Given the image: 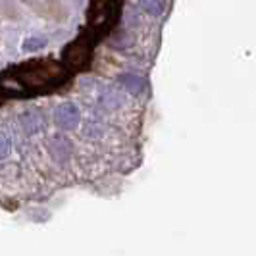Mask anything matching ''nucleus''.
Masks as SVG:
<instances>
[{
	"label": "nucleus",
	"instance_id": "nucleus-3",
	"mask_svg": "<svg viewBox=\"0 0 256 256\" xmlns=\"http://www.w3.org/2000/svg\"><path fill=\"white\" fill-rule=\"evenodd\" d=\"M118 12V0H92L89 20L92 26H104L116 18Z\"/></svg>",
	"mask_w": 256,
	"mask_h": 256
},
{
	"label": "nucleus",
	"instance_id": "nucleus-10",
	"mask_svg": "<svg viewBox=\"0 0 256 256\" xmlns=\"http://www.w3.org/2000/svg\"><path fill=\"white\" fill-rule=\"evenodd\" d=\"M44 44H46V38L44 37H31L24 42V50H27V52L38 50V48H42Z\"/></svg>",
	"mask_w": 256,
	"mask_h": 256
},
{
	"label": "nucleus",
	"instance_id": "nucleus-5",
	"mask_svg": "<svg viewBox=\"0 0 256 256\" xmlns=\"http://www.w3.org/2000/svg\"><path fill=\"white\" fill-rule=\"evenodd\" d=\"M48 150H50V156L56 162L64 164L72 156V142L66 135H54L48 141Z\"/></svg>",
	"mask_w": 256,
	"mask_h": 256
},
{
	"label": "nucleus",
	"instance_id": "nucleus-4",
	"mask_svg": "<svg viewBox=\"0 0 256 256\" xmlns=\"http://www.w3.org/2000/svg\"><path fill=\"white\" fill-rule=\"evenodd\" d=\"M54 120H56V124L62 129H66V131L76 129L77 126H79V110H77L76 104H62V106L56 108Z\"/></svg>",
	"mask_w": 256,
	"mask_h": 256
},
{
	"label": "nucleus",
	"instance_id": "nucleus-1",
	"mask_svg": "<svg viewBox=\"0 0 256 256\" xmlns=\"http://www.w3.org/2000/svg\"><path fill=\"white\" fill-rule=\"evenodd\" d=\"M18 81L27 89H40L48 85H58L66 79V72L56 62H37L26 64L16 74Z\"/></svg>",
	"mask_w": 256,
	"mask_h": 256
},
{
	"label": "nucleus",
	"instance_id": "nucleus-12",
	"mask_svg": "<svg viewBox=\"0 0 256 256\" xmlns=\"http://www.w3.org/2000/svg\"><path fill=\"white\" fill-rule=\"evenodd\" d=\"M0 102H2V100H0Z\"/></svg>",
	"mask_w": 256,
	"mask_h": 256
},
{
	"label": "nucleus",
	"instance_id": "nucleus-9",
	"mask_svg": "<svg viewBox=\"0 0 256 256\" xmlns=\"http://www.w3.org/2000/svg\"><path fill=\"white\" fill-rule=\"evenodd\" d=\"M124 94H120V92H116V90H112V92H106L102 98V104L106 106V108H120L122 104H124Z\"/></svg>",
	"mask_w": 256,
	"mask_h": 256
},
{
	"label": "nucleus",
	"instance_id": "nucleus-8",
	"mask_svg": "<svg viewBox=\"0 0 256 256\" xmlns=\"http://www.w3.org/2000/svg\"><path fill=\"white\" fill-rule=\"evenodd\" d=\"M139 6L150 16H162L164 14V0H139Z\"/></svg>",
	"mask_w": 256,
	"mask_h": 256
},
{
	"label": "nucleus",
	"instance_id": "nucleus-6",
	"mask_svg": "<svg viewBox=\"0 0 256 256\" xmlns=\"http://www.w3.org/2000/svg\"><path fill=\"white\" fill-rule=\"evenodd\" d=\"M120 83L131 94H141L142 90H144V81L139 76H135V74H122L120 76Z\"/></svg>",
	"mask_w": 256,
	"mask_h": 256
},
{
	"label": "nucleus",
	"instance_id": "nucleus-11",
	"mask_svg": "<svg viewBox=\"0 0 256 256\" xmlns=\"http://www.w3.org/2000/svg\"><path fill=\"white\" fill-rule=\"evenodd\" d=\"M8 152H10V141H8V137H4L0 133V158H4Z\"/></svg>",
	"mask_w": 256,
	"mask_h": 256
},
{
	"label": "nucleus",
	"instance_id": "nucleus-2",
	"mask_svg": "<svg viewBox=\"0 0 256 256\" xmlns=\"http://www.w3.org/2000/svg\"><path fill=\"white\" fill-rule=\"evenodd\" d=\"M66 56V62L72 66L74 70H81L85 68L87 62H89V56H90V42L89 37H83L77 38L76 42H72L64 52Z\"/></svg>",
	"mask_w": 256,
	"mask_h": 256
},
{
	"label": "nucleus",
	"instance_id": "nucleus-7",
	"mask_svg": "<svg viewBox=\"0 0 256 256\" xmlns=\"http://www.w3.org/2000/svg\"><path fill=\"white\" fill-rule=\"evenodd\" d=\"M20 124H22V128L26 129L29 135H33L35 131L40 129V114L35 112V110H29V112H26V114H22Z\"/></svg>",
	"mask_w": 256,
	"mask_h": 256
}]
</instances>
